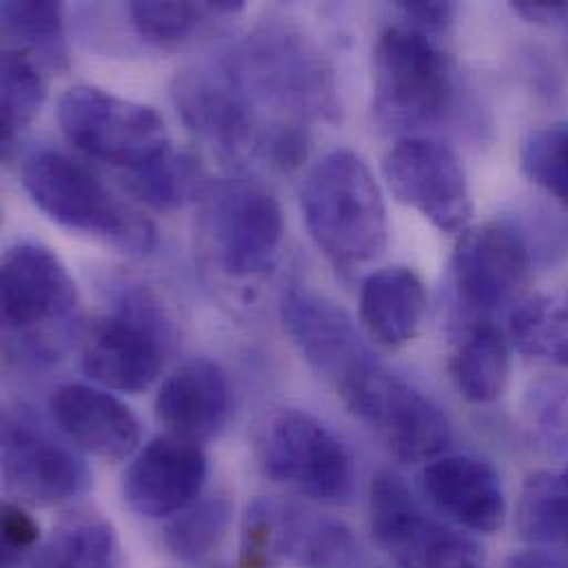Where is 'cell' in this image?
<instances>
[{
    "mask_svg": "<svg viewBox=\"0 0 568 568\" xmlns=\"http://www.w3.org/2000/svg\"><path fill=\"white\" fill-rule=\"evenodd\" d=\"M0 18L2 33L16 40L13 49L31 55L38 67H67L62 4L49 0H9L2 2Z\"/></svg>",
    "mask_w": 568,
    "mask_h": 568,
    "instance_id": "484cf974",
    "label": "cell"
},
{
    "mask_svg": "<svg viewBox=\"0 0 568 568\" xmlns=\"http://www.w3.org/2000/svg\"><path fill=\"white\" fill-rule=\"evenodd\" d=\"M427 312V292L420 277L403 266L383 268L361 285L358 314L372 341L398 349L412 343Z\"/></svg>",
    "mask_w": 568,
    "mask_h": 568,
    "instance_id": "7402d4cb",
    "label": "cell"
},
{
    "mask_svg": "<svg viewBox=\"0 0 568 568\" xmlns=\"http://www.w3.org/2000/svg\"><path fill=\"white\" fill-rule=\"evenodd\" d=\"M509 341L529 358L568 369V290L520 298L509 316Z\"/></svg>",
    "mask_w": 568,
    "mask_h": 568,
    "instance_id": "cb8c5ba5",
    "label": "cell"
},
{
    "mask_svg": "<svg viewBox=\"0 0 568 568\" xmlns=\"http://www.w3.org/2000/svg\"><path fill=\"white\" fill-rule=\"evenodd\" d=\"M244 93L298 120L336 122L341 115L334 71L301 31L273 22L260 27L229 64Z\"/></svg>",
    "mask_w": 568,
    "mask_h": 568,
    "instance_id": "3957f363",
    "label": "cell"
},
{
    "mask_svg": "<svg viewBox=\"0 0 568 568\" xmlns=\"http://www.w3.org/2000/svg\"><path fill=\"white\" fill-rule=\"evenodd\" d=\"M200 226L211 260L233 280L266 275L284 240L280 202L271 191L248 180L209 184L202 197Z\"/></svg>",
    "mask_w": 568,
    "mask_h": 568,
    "instance_id": "8992f818",
    "label": "cell"
},
{
    "mask_svg": "<svg viewBox=\"0 0 568 568\" xmlns=\"http://www.w3.org/2000/svg\"><path fill=\"white\" fill-rule=\"evenodd\" d=\"M166 327L169 323L151 294L124 292L118 312L91 323L82 338L84 376L113 392L149 389L164 365Z\"/></svg>",
    "mask_w": 568,
    "mask_h": 568,
    "instance_id": "9c48e42d",
    "label": "cell"
},
{
    "mask_svg": "<svg viewBox=\"0 0 568 568\" xmlns=\"http://www.w3.org/2000/svg\"><path fill=\"white\" fill-rule=\"evenodd\" d=\"M527 412L538 438L568 456V378H549L531 387Z\"/></svg>",
    "mask_w": 568,
    "mask_h": 568,
    "instance_id": "d6a6232c",
    "label": "cell"
},
{
    "mask_svg": "<svg viewBox=\"0 0 568 568\" xmlns=\"http://www.w3.org/2000/svg\"><path fill=\"white\" fill-rule=\"evenodd\" d=\"M231 412L229 376L209 358H193L178 367L155 398V414L166 432L197 445L213 440L229 425Z\"/></svg>",
    "mask_w": 568,
    "mask_h": 568,
    "instance_id": "44dd1931",
    "label": "cell"
},
{
    "mask_svg": "<svg viewBox=\"0 0 568 568\" xmlns=\"http://www.w3.org/2000/svg\"><path fill=\"white\" fill-rule=\"evenodd\" d=\"M363 549L338 518L310 507L262 498L244 520V560L248 567L285 562L296 568H354Z\"/></svg>",
    "mask_w": 568,
    "mask_h": 568,
    "instance_id": "8fae6325",
    "label": "cell"
},
{
    "mask_svg": "<svg viewBox=\"0 0 568 568\" xmlns=\"http://www.w3.org/2000/svg\"><path fill=\"white\" fill-rule=\"evenodd\" d=\"M454 100L449 58L414 27L385 29L372 53V109L389 131L440 122Z\"/></svg>",
    "mask_w": 568,
    "mask_h": 568,
    "instance_id": "277c9868",
    "label": "cell"
},
{
    "mask_svg": "<svg viewBox=\"0 0 568 568\" xmlns=\"http://www.w3.org/2000/svg\"><path fill=\"white\" fill-rule=\"evenodd\" d=\"M20 182L31 202L62 229L126 255H146L158 246V229L149 217L120 200L89 166L60 151L31 153Z\"/></svg>",
    "mask_w": 568,
    "mask_h": 568,
    "instance_id": "7a4b0ae2",
    "label": "cell"
},
{
    "mask_svg": "<svg viewBox=\"0 0 568 568\" xmlns=\"http://www.w3.org/2000/svg\"><path fill=\"white\" fill-rule=\"evenodd\" d=\"M40 527L13 503L2 507V568L18 567L38 545Z\"/></svg>",
    "mask_w": 568,
    "mask_h": 568,
    "instance_id": "836d02e7",
    "label": "cell"
},
{
    "mask_svg": "<svg viewBox=\"0 0 568 568\" xmlns=\"http://www.w3.org/2000/svg\"><path fill=\"white\" fill-rule=\"evenodd\" d=\"M423 491L456 527L491 536L507 520V494L498 471L474 456H438L423 469Z\"/></svg>",
    "mask_w": 568,
    "mask_h": 568,
    "instance_id": "ffe728a7",
    "label": "cell"
},
{
    "mask_svg": "<svg viewBox=\"0 0 568 568\" xmlns=\"http://www.w3.org/2000/svg\"><path fill=\"white\" fill-rule=\"evenodd\" d=\"M282 321L301 356L336 394L378 361L352 316L316 290L290 287L282 298Z\"/></svg>",
    "mask_w": 568,
    "mask_h": 568,
    "instance_id": "4fadbf2b",
    "label": "cell"
},
{
    "mask_svg": "<svg viewBox=\"0 0 568 568\" xmlns=\"http://www.w3.org/2000/svg\"><path fill=\"white\" fill-rule=\"evenodd\" d=\"M516 527L529 545L568 542V463L525 480L516 505Z\"/></svg>",
    "mask_w": 568,
    "mask_h": 568,
    "instance_id": "d4e9b609",
    "label": "cell"
},
{
    "mask_svg": "<svg viewBox=\"0 0 568 568\" xmlns=\"http://www.w3.org/2000/svg\"><path fill=\"white\" fill-rule=\"evenodd\" d=\"M505 568H562L560 560L545 549H529L525 554L514 556Z\"/></svg>",
    "mask_w": 568,
    "mask_h": 568,
    "instance_id": "74e56055",
    "label": "cell"
},
{
    "mask_svg": "<svg viewBox=\"0 0 568 568\" xmlns=\"http://www.w3.org/2000/svg\"><path fill=\"white\" fill-rule=\"evenodd\" d=\"M231 516L233 509L229 498H202L173 518V523L164 531V545L182 562H202L213 551H217V547L226 538Z\"/></svg>",
    "mask_w": 568,
    "mask_h": 568,
    "instance_id": "f546056e",
    "label": "cell"
},
{
    "mask_svg": "<svg viewBox=\"0 0 568 568\" xmlns=\"http://www.w3.org/2000/svg\"><path fill=\"white\" fill-rule=\"evenodd\" d=\"M307 133L298 124H280L264 138L262 151L284 171H292L307 158Z\"/></svg>",
    "mask_w": 568,
    "mask_h": 568,
    "instance_id": "e575fe53",
    "label": "cell"
},
{
    "mask_svg": "<svg viewBox=\"0 0 568 568\" xmlns=\"http://www.w3.org/2000/svg\"><path fill=\"white\" fill-rule=\"evenodd\" d=\"M55 427L84 454L102 460H124L142 443V425L135 412L106 389L69 383L49 398Z\"/></svg>",
    "mask_w": 568,
    "mask_h": 568,
    "instance_id": "d6986e66",
    "label": "cell"
},
{
    "mask_svg": "<svg viewBox=\"0 0 568 568\" xmlns=\"http://www.w3.org/2000/svg\"><path fill=\"white\" fill-rule=\"evenodd\" d=\"M338 396L403 463H432L452 443V425L445 412L381 361L352 378Z\"/></svg>",
    "mask_w": 568,
    "mask_h": 568,
    "instance_id": "52a82bcc",
    "label": "cell"
},
{
    "mask_svg": "<svg viewBox=\"0 0 568 568\" xmlns=\"http://www.w3.org/2000/svg\"><path fill=\"white\" fill-rule=\"evenodd\" d=\"M62 135L82 155L135 175L173 153L162 115L140 102L91 84H78L58 102Z\"/></svg>",
    "mask_w": 568,
    "mask_h": 568,
    "instance_id": "5b68a950",
    "label": "cell"
},
{
    "mask_svg": "<svg viewBox=\"0 0 568 568\" xmlns=\"http://www.w3.org/2000/svg\"><path fill=\"white\" fill-rule=\"evenodd\" d=\"M518 16L536 24L568 22V2L556 0H518L511 4Z\"/></svg>",
    "mask_w": 568,
    "mask_h": 568,
    "instance_id": "8d00e7d4",
    "label": "cell"
},
{
    "mask_svg": "<svg viewBox=\"0 0 568 568\" xmlns=\"http://www.w3.org/2000/svg\"><path fill=\"white\" fill-rule=\"evenodd\" d=\"M529 277V246L503 224L465 231L452 257V282L458 298L480 314L514 301Z\"/></svg>",
    "mask_w": 568,
    "mask_h": 568,
    "instance_id": "2e32d148",
    "label": "cell"
},
{
    "mask_svg": "<svg viewBox=\"0 0 568 568\" xmlns=\"http://www.w3.org/2000/svg\"><path fill=\"white\" fill-rule=\"evenodd\" d=\"M47 84L40 67L20 49L7 47L0 60V144L7 158L18 135L40 113Z\"/></svg>",
    "mask_w": 568,
    "mask_h": 568,
    "instance_id": "4316f807",
    "label": "cell"
},
{
    "mask_svg": "<svg viewBox=\"0 0 568 568\" xmlns=\"http://www.w3.org/2000/svg\"><path fill=\"white\" fill-rule=\"evenodd\" d=\"M129 191L158 211H178L193 200H202L209 182L195 158L171 153L151 169L126 178Z\"/></svg>",
    "mask_w": 568,
    "mask_h": 568,
    "instance_id": "f1b7e54d",
    "label": "cell"
},
{
    "mask_svg": "<svg viewBox=\"0 0 568 568\" xmlns=\"http://www.w3.org/2000/svg\"><path fill=\"white\" fill-rule=\"evenodd\" d=\"M40 560L55 568H118L120 547L104 518L75 514L58 525Z\"/></svg>",
    "mask_w": 568,
    "mask_h": 568,
    "instance_id": "83f0119b",
    "label": "cell"
},
{
    "mask_svg": "<svg viewBox=\"0 0 568 568\" xmlns=\"http://www.w3.org/2000/svg\"><path fill=\"white\" fill-rule=\"evenodd\" d=\"M36 568H55L51 567V565H47V562H42V560H38V567Z\"/></svg>",
    "mask_w": 568,
    "mask_h": 568,
    "instance_id": "f35d334b",
    "label": "cell"
},
{
    "mask_svg": "<svg viewBox=\"0 0 568 568\" xmlns=\"http://www.w3.org/2000/svg\"><path fill=\"white\" fill-rule=\"evenodd\" d=\"M2 478L7 489L31 507L60 505L84 491V463L24 416H4Z\"/></svg>",
    "mask_w": 568,
    "mask_h": 568,
    "instance_id": "9a60e30c",
    "label": "cell"
},
{
    "mask_svg": "<svg viewBox=\"0 0 568 568\" xmlns=\"http://www.w3.org/2000/svg\"><path fill=\"white\" fill-rule=\"evenodd\" d=\"M525 175L568 211V122L547 124L523 144Z\"/></svg>",
    "mask_w": 568,
    "mask_h": 568,
    "instance_id": "4dcf8cb0",
    "label": "cell"
},
{
    "mask_svg": "<svg viewBox=\"0 0 568 568\" xmlns=\"http://www.w3.org/2000/svg\"><path fill=\"white\" fill-rule=\"evenodd\" d=\"M369 529L398 568H483V547L460 529L429 516L407 483L381 471L369 489Z\"/></svg>",
    "mask_w": 568,
    "mask_h": 568,
    "instance_id": "30bf717a",
    "label": "cell"
},
{
    "mask_svg": "<svg viewBox=\"0 0 568 568\" xmlns=\"http://www.w3.org/2000/svg\"><path fill=\"white\" fill-rule=\"evenodd\" d=\"M396 9L418 31H445L456 18V4L443 0H400Z\"/></svg>",
    "mask_w": 568,
    "mask_h": 568,
    "instance_id": "d590c367",
    "label": "cell"
},
{
    "mask_svg": "<svg viewBox=\"0 0 568 568\" xmlns=\"http://www.w3.org/2000/svg\"><path fill=\"white\" fill-rule=\"evenodd\" d=\"M301 211L314 244L341 271L376 262L387 246V211L369 166L352 151H332L312 166Z\"/></svg>",
    "mask_w": 568,
    "mask_h": 568,
    "instance_id": "6da1fadb",
    "label": "cell"
},
{
    "mask_svg": "<svg viewBox=\"0 0 568 568\" xmlns=\"http://www.w3.org/2000/svg\"><path fill=\"white\" fill-rule=\"evenodd\" d=\"M260 463L268 478L314 503L345 505L354 496L349 449L307 412L282 409L268 418L260 436Z\"/></svg>",
    "mask_w": 568,
    "mask_h": 568,
    "instance_id": "ba28073f",
    "label": "cell"
},
{
    "mask_svg": "<svg viewBox=\"0 0 568 568\" xmlns=\"http://www.w3.org/2000/svg\"><path fill=\"white\" fill-rule=\"evenodd\" d=\"M135 29L142 38L155 44H178L191 38L209 13H215L213 2H160L135 0L129 4Z\"/></svg>",
    "mask_w": 568,
    "mask_h": 568,
    "instance_id": "1f68e13d",
    "label": "cell"
},
{
    "mask_svg": "<svg viewBox=\"0 0 568 568\" xmlns=\"http://www.w3.org/2000/svg\"><path fill=\"white\" fill-rule=\"evenodd\" d=\"M209 476V460L202 445L158 436L131 460L122 478L126 505L144 518L178 516L202 496Z\"/></svg>",
    "mask_w": 568,
    "mask_h": 568,
    "instance_id": "e0dca14e",
    "label": "cell"
},
{
    "mask_svg": "<svg viewBox=\"0 0 568 568\" xmlns=\"http://www.w3.org/2000/svg\"><path fill=\"white\" fill-rule=\"evenodd\" d=\"M394 197L420 213L440 233L456 235L474 215L467 173L458 155L429 138H405L383 160Z\"/></svg>",
    "mask_w": 568,
    "mask_h": 568,
    "instance_id": "7c38bea8",
    "label": "cell"
},
{
    "mask_svg": "<svg viewBox=\"0 0 568 568\" xmlns=\"http://www.w3.org/2000/svg\"><path fill=\"white\" fill-rule=\"evenodd\" d=\"M2 321L11 329H31L73 312L78 292L60 257L36 242H20L2 257Z\"/></svg>",
    "mask_w": 568,
    "mask_h": 568,
    "instance_id": "ac0fdd59",
    "label": "cell"
},
{
    "mask_svg": "<svg viewBox=\"0 0 568 568\" xmlns=\"http://www.w3.org/2000/svg\"><path fill=\"white\" fill-rule=\"evenodd\" d=\"M175 106L184 124L217 155L244 160L264 146L251 98L231 71H189L173 87Z\"/></svg>",
    "mask_w": 568,
    "mask_h": 568,
    "instance_id": "5bb4252c",
    "label": "cell"
},
{
    "mask_svg": "<svg viewBox=\"0 0 568 568\" xmlns=\"http://www.w3.org/2000/svg\"><path fill=\"white\" fill-rule=\"evenodd\" d=\"M449 369L454 385L465 400L474 405H491L503 398L509 385V341L494 323H476L460 341Z\"/></svg>",
    "mask_w": 568,
    "mask_h": 568,
    "instance_id": "603a6c76",
    "label": "cell"
}]
</instances>
